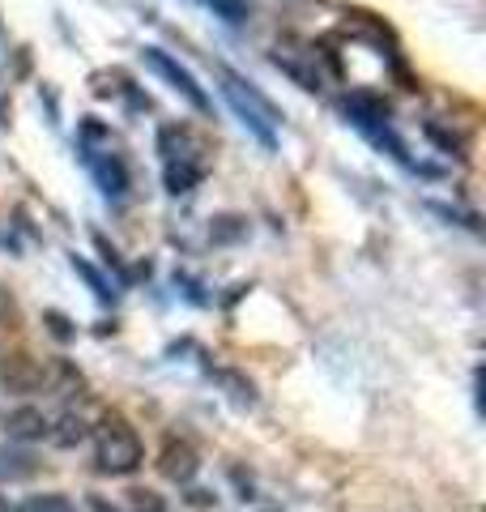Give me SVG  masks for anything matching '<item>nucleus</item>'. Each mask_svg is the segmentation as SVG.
Instances as JSON below:
<instances>
[{
  "label": "nucleus",
  "instance_id": "obj_12",
  "mask_svg": "<svg viewBox=\"0 0 486 512\" xmlns=\"http://www.w3.org/2000/svg\"><path fill=\"white\" fill-rule=\"evenodd\" d=\"M73 269H77V274L90 282V291L99 295V299H111V295H116V291H111V286H107V278H103V274H99V269H94L90 261H81V256H73Z\"/></svg>",
  "mask_w": 486,
  "mask_h": 512
},
{
  "label": "nucleus",
  "instance_id": "obj_15",
  "mask_svg": "<svg viewBox=\"0 0 486 512\" xmlns=\"http://www.w3.org/2000/svg\"><path fill=\"white\" fill-rule=\"evenodd\" d=\"M47 325H52V333H56V338H60V342H69V338H73V329H69V320H64L60 312H47Z\"/></svg>",
  "mask_w": 486,
  "mask_h": 512
},
{
  "label": "nucleus",
  "instance_id": "obj_4",
  "mask_svg": "<svg viewBox=\"0 0 486 512\" xmlns=\"http://www.w3.org/2000/svg\"><path fill=\"white\" fill-rule=\"evenodd\" d=\"M0 380H5L9 393H35L43 384V367H39V359H30L26 350H13V355L0 359Z\"/></svg>",
  "mask_w": 486,
  "mask_h": 512
},
{
  "label": "nucleus",
  "instance_id": "obj_11",
  "mask_svg": "<svg viewBox=\"0 0 486 512\" xmlns=\"http://www.w3.org/2000/svg\"><path fill=\"white\" fill-rule=\"evenodd\" d=\"M205 9H214L218 18H226V22H248V0H201Z\"/></svg>",
  "mask_w": 486,
  "mask_h": 512
},
{
  "label": "nucleus",
  "instance_id": "obj_9",
  "mask_svg": "<svg viewBox=\"0 0 486 512\" xmlns=\"http://www.w3.org/2000/svg\"><path fill=\"white\" fill-rule=\"evenodd\" d=\"M201 175H205V167H197V163H167V188L180 197V192H192L201 184Z\"/></svg>",
  "mask_w": 486,
  "mask_h": 512
},
{
  "label": "nucleus",
  "instance_id": "obj_13",
  "mask_svg": "<svg viewBox=\"0 0 486 512\" xmlns=\"http://www.w3.org/2000/svg\"><path fill=\"white\" fill-rule=\"evenodd\" d=\"M47 436H52V444H60V448H69V444H77L81 436H86V423L81 419H60V431H47Z\"/></svg>",
  "mask_w": 486,
  "mask_h": 512
},
{
  "label": "nucleus",
  "instance_id": "obj_10",
  "mask_svg": "<svg viewBox=\"0 0 486 512\" xmlns=\"http://www.w3.org/2000/svg\"><path fill=\"white\" fill-rule=\"evenodd\" d=\"M0 512H73V504L64 495H30L18 508H0Z\"/></svg>",
  "mask_w": 486,
  "mask_h": 512
},
{
  "label": "nucleus",
  "instance_id": "obj_17",
  "mask_svg": "<svg viewBox=\"0 0 486 512\" xmlns=\"http://www.w3.org/2000/svg\"><path fill=\"white\" fill-rule=\"evenodd\" d=\"M90 512H120V508H111L107 500H99V495H94V500H90Z\"/></svg>",
  "mask_w": 486,
  "mask_h": 512
},
{
  "label": "nucleus",
  "instance_id": "obj_2",
  "mask_svg": "<svg viewBox=\"0 0 486 512\" xmlns=\"http://www.w3.org/2000/svg\"><path fill=\"white\" fill-rule=\"evenodd\" d=\"M222 82H226L222 90H226V99H231L235 116L252 128V137L261 141V146H273V124L282 120V116H278V107H273L265 94H256L252 86H243L231 69H222Z\"/></svg>",
  "mask_w": 486,
  "mask_h": 512
},
{
  "label": "nucleus",
  "instance_id": "obj_3",
  "mask_svg": "<svg viewBox=\"0 0 486 512\" xmlns=\"http://www.w3.org/2000/svg\"><path fill=\"white\" fill-rule=\"evenodd\" d=\"M145 64H150V69H154V73H158L162 82H167L175 94H184V99H188L192 107H197V111H209V107H214V103H209V94L197 86V77H192V73H188L175 56L162 52V47H145Z\"/></svg>",
  "mask_w": 486,
  "mask_h": 512
},
{
  "label": "nucleus",
  "instance_id": "obj_16",
  "mask_svg": "<svg viewBox=\"0 0 486 512\" xmlns=\"http://www.w3.org/2000/svg\"><path fill=\"white\" fill-rule=\"evenodd\" d=\"M222 227L214 231V239H239L243 235V227H239V218H218Z\"/></svg>",
  "mask_w": 486,
  "mask_h": 512
},
{
  "label": "nucleus",
  "instance_id": "obj_6",
  "mask_svg": "<svg viewBox=\"0 0 486 512\" xmlns=\"http://www.w3.org/2000/svg\"><path fill=\"white\" fill-rule=\"evenodd\" d=\"M90 171H94V180L103 184L107 197H124L128 192V171L116 154H103V158H90Z\"/></svg>",
  "mask_w": 486,
  "mask_h": 512
},
{
  "label": "nucleus",
  "instance_id": "obj_5",
  "mask_svg": "<svg viewBox=\"0 0 486 512\" xmlns=\"http://www.w3.org/2000/svg\"><path fill=\"white\" fill-rule=\"evenodd\" d=\"M158 470L171 478V483H192L201 470V457L197 448H192L188 440H167L162 444V457H158Z\"/></svg>",
  "mask_w": 486,
  "mask_h": 512
},
{
  "label": "nucleus",
  "instance_id": "obj_1",
  "mask_svg": "<svg viewBox=\"0 0 486 512\" xmlns=\"http://www.w3.org/2000/svg\"><path fill=\"white\" fill-rule=\"evenodd\" d=\"M94 444H99V470L103 474H133L141 466V440L120 414H107L99 423Z\"/></svg>",
  "mask_w": 486,
  "mask_h": 512
},
{
  "label": "nucleus",
  "instance_id": "obj_14",
  "mask_svg": "<svg viewBox=\"0 0 486 512\" xmlns=\"http://www.w3.org/2000/svg\"><path fill=\"white\" fill-rule=\"evenodd\" d=\"M133 508L137 512H167V504H162L154 491H133Z\"/></svg>",
  "mask_w": 486,
  "mask_h": 512
},
{
  "label": "nucleus",
  "instance_id": "obj_7",
  "mask_svg": "<svg viewBox=\"0 0 486 512\" xmlns=\"http://www.w3.org/2000/svg\"><path fill=\"white\" fill-rule=\"evenodd\" d=\"M5 431H9V440H43L47 436V419L39 410H30V406H22V410H13L9 419H5Z\"/></svg>",
  "mask_w": 486,
  "mask_h": 512
},
{
  "label": "nucleus",
  "instance_id": "obj_8",
  "mask_svg": "<svg viewBox=\"0 0 486 512\" xmlns=\"http://www.w3.org/2000/svg\"><path fill=\"white\" fill-rule=\"evenodd\" d=\"M35 470H39V461L26 448H0V474L5 478H30Z\"/></svg>",
  "mask_w": 486,
  "mask_h": 512
}]
</instances>
